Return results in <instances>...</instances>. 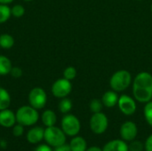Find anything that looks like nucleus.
I'll return each mask as SVG.
<instances>
[{"mask_svg":"<svg viewBox=\"0 0 152 151\" xmlns=\"http://www.w3.org/2000/svg\"><path fill=\"white\" fill-rule=\"evenodd\" d=\"M133 93L136 101L147 103L152 99V75L142 71L139 73L133 83Z\"/></svg>","mask_w":152,"mask_h":151,"instance_id":"1","label":"nucleus"},{"mask_svg":"<svg viewBox=\"0 0 152 151\" xmlns=\"http://www.w3.org/2000/svg\"><path fill=\"white\" fill-rule=\"evenodd\" d=\"M132 83V75L128 70L120 69L116 71L110 79V85L115 92L126 90Z\"/></svg>","mask_w":152,"mask_h":151,"instance_id":"2","label":"nucleus"},{"mask_svg":"<svg viewBox=\"0 0 152 151\" xmlns=\"http://www.w3.org/2000/svg\"><path fill=\"white\" fill-rule=\"evenodd\" d=\"M16 122L23 126L34 125L39 118L37 109L29 106H22L16 111Z\"/></svg>","mask_w":152,"mask_h":151,"instance_id":"3","label":"nucleus"},{"mask_svg":"<svg viewBox=\"0 0 152 151\" xmlns=\"http://www.w3.org/2000/svg\"><path fill=\"white\" fill-rule=\"evenodd\" d=\"M44 139L49 146L58 147L62 145L66 142V134L62 131L56 126H49L45 129Z\"/></svg>","mask_w":152,"mask_h":151,"instance_id":"4","label":"nucleus"},{"mask_svg":"<svg viewBox=\"0 0 152 151\" xmlns=\"http://www.w3.org/2000/svg\"><path fill=\"white\" fill-rule=\"evenodd\" d=\"M80 127V122L74 115L68 114L61 119V129L69 136H76L79 133Z\"/></svg>","mask_w":152,"mask_h":151,"instance_id":"5","label":"nucleus"},{"mask_svg":"<svg viewBox=\"0 0 152 151\" xmlns=\"http://www.w3.org/2000/svg\"><path fill=\"white\" fill-rule=\"evenodd\" d=\"M47 101V95L44 89L40 87L33 88L28 93V102L36 109H43Z\"/></svg>","mask_w":152,"mask_h":151,"instance_id":"6","label":"nucleus"},{"mask_svg":"<svg viewBox=\"0 0 152 151\" xmlns=\"http://www.w3.org/2000/svg\"><path fill=\"white\" fill-rule=\"evenodd\" d=\"M72 90L71 82L66 78L57 79L52 85V93L56 98H65L67 97Z\"/></svg>","mask_w":152,"mask_h":151,"instance_id":"7","label":"nucleus"},{"mask_svg":"<svg viewBox=\"0 0 152 151\" xmlns=\"http://www.w3.org/2000/svg\"><path fill=\"white\" fill-rule=\"evenodd\" d=\"M109 121L105 114L102 112L94 113L90 119V128L95 134L103 133L108 128Z\"/></svg>","mask_w":152,"mask_h":151,"instance_id":"8","label":"nucleus"},{"mask_svg":"<svg viewBox=\"0 0 152 151\" xmlns=\"http://www.w3.org/2000/svg\"><path fill=\"white\" fill-rule=\"evenodd\" d=\"M118 108L121 110V112L126 116L133 115L136 110V103L133 98H131L128 95H121L118 99Z\"/></svg>","mask_w":152,"mask_h":151,"instance_id":"9","label":"nucleus"},{"mask_svg":"<svg viewBox=\"0 0 152 151\" xmlns=\"http://www.w3.org/2000/svg\"><path fill=\"white\" fill-rule=\"evenodd\" d=\"M138 133V129L136 125L132 121H127L121 125L120 135L121 138L126 142L134 141Z\"/></svg>","mask_w":152,"mask_h":151,"instance_id":"10","label":"nucleus"},{"mask_svg":"<svg viewBox=\"0 0 152 151\" xmlns=\"http://www.w3.org/2000/svg\"><path fill=\"white\" fill-rule=\"evenodd\" d=\"M16 123V116L15 114L6 109L0 110V125L5 128H11Z\"/></svg>","mask_w":152,"mask_h":151,"instance_id":"11","label":"nucleus"},{"mask_svg":"<svg viewBox=\"0 0 152 151\" xmlns=\"http://www.w3.org/2000/svg\"><path fill=\"white\" fill-rule=\"evenodd\" d=\"M45 129L39 126L31 128L27 133V140L31 144H36L40 142L44 139Z\"/></svg>","mask_w":152,"mask_h":151,"instance_id":"12","label":"nucleus"},{"mask_svg":"<svg viewBox=\"0 0 152 151\" xmlns=\"http://www.w3.org/2000/svg\"><path fill=\"white\" fill-rule=\"evenodd\" d=\"M118 95L117 93V92L115 91H107L102 98V101L103 103V106L107 107V108H113L115 107L118 102Z\"/></svg>","mask_w":152,"mask_h":151,"instance_id":"13","label":"nucleus"},{"mask_svg":"<svg viewBox=\"0 0 152 151\" xmlns=\"http://www.w3.org/2000/svg\"><path fill=\"white\" fill-rule=\"evenodd\" d=\"M102 151H129L128 145L122 140H114L109 142L104 147Z\"/></svg>","mask_w":152,"mask_h":151,"instance_id":"14","label":"nucleus"},{"mask_svg":"<svg viewBox=\"0 0 152 151\" xmlns=\"http://www.w3.org/2000/svg\"><path fill=\"white\" fill-rule=\"evenodd\" d=\"M56 121H57V117L54 111L51 109H47L44 111V113L42 114V122L46 127L53 126L56 124Z\"/></svg>","mask_w":152,"mask_h":151,"instance_id":"15","label":"nucleus"},{"mask_svg":"<svg viewBox=\"0 0 152 151\" xmlns=\"http://www.w3.org/2000/svg\"><path fill=\"white\" fill-rule=\"evenodd\" d=\"M71 151H86V142L83 137L77 136L71 140L70 143Z\"/></svg>","mask_w":152,"mask_h":151,"instance_id":"16","label":"nucleus"},{"mask_svg":"<svg viewBox=\"0 0 152 151\" xmlns=\"http://www.w3.org/2000/svg\"><path fill=\"white\" fill-rule=\"evenodd\" d=\"M12 68V61L4 55H0V76H5L10 74Z\"/></svg>","mask_w":152,"mask_h":151,"instance_id":"17","label":"nucleus"},{"mask_svg":"<svg viewBox=\"0 0 152 151\" xmlns=\"http://www.w3.org/2000/svg\"><path fill=\"white\" fill-rule=\"evenodd\" d=\"M11 104V96L7 90L0 87V110L6 109Z\"/></svg>","mask_w":152,"mask_h":151,"instance_id":"18","label":"nucleus"},{"mask_svg":"<svg viewBox=\"0 0 152 151\" xmlns=\"http://www.w3.org/2000/svg\"><path fill=\"white\" fill-rule=\"evenodd\" d=\"M14 44L13 37L9 34L0 35V47L3 49H10Z\"/></svg>","mask_w":152,"mask_h":151,"instance_id":"19","label":"nucleus"},{"mask_svg":"<svg viewBox=\"0 0 152 151\" xmlns=\"http://www.w3.org/2000/svg\"><path fill=\"white\" fill-rule=\"evenodd\" d=\"M11 8L7 4H0V24L4 23L11 17Z\"/></svg>","mask_w":152,"mask_h":151,"instance_id":"20","label":"nucleus"},{"mask_svg":"<svg viewBox=\"0 0 152 151\" xmlns=\"http://www.w3.org/2000/svg\"><path fill=\"white\" fill-rule=\"evenodd\" d=\"M72 109V102L68 98H62V100L59 103V109L61 113L67 114L69 113Z\"/></svg>","mask_w":152,"mask_h":151,"instance_id":"21","label":"nucleus"},{"mask_svg":"<svg viewBox=\"0 0 152 151\" xmlns=\"http://www.w3.org/2000/svg\"><path fill=\"white\" fill-rule=\"evenodd\" d=\"M102 106H103V103L102 100H99V99H94L90 102V109L93 113L101 112L102 109Z\"/></svg>","mask_w":152,"mask_h":151,"instance_id":"22","label":"nucleus"},{"mask_svg":"<svg viewBox=\"0 0 152 151\" xmlns=\"http://www.w3.org/2000/svg\"><path fill=\"white\" fill-rule=\"evenodd\" d=\"M77 77V69L72 67V66H69L68 68H66L63 71V77L71 81L73 80L75 77Z\"/></svg>","mask_w":152,"mask_h":151,"instance_id":"23","label":"nucleus"},{"mask_svg":"<svg viewBox=\"0 0 152 151\" xmlns=\"http://www.w3.org/2000/svg\"><path fill=\"white\" fill-rule=\"evenodd\" d=\"M11 12L12 15L15 18H20L24 15L25 13V9L21 4H15L13 7L11 8Z\"/></svg>","mask_w":152,"mask_h":151,"instance_id":"24","label":"nucleus"},{"mask_svg":"<svg viewBox=\"0 0 152 151\" xmlns=\"http://www.w3.org/2000/svg\"><path fill=\"white\" fill-rule=\"evenodd\" d=\"M144 117L148 122V124L152 127V101L147 102L144 108Z\"/></svg>","mask_w":152,"mask_h":151,"instance_id":"25","label":"nucleus"},{"mask_svg":"<svg viewBox=\"0 0 152 151\" xmlns=\"http://www.w3.org/2000/svg\"><path fill=\"white\" fill-rule=\"evenodd\" d=\"M143 144L140 141H132L128 146L129 151H142L143 150Z\"/></svg>","mask_w":152,"mask_h":151,"instance_id":"26","label":"nucleus"},{"mask_svg":"<svg viewBox=\"0 0 152 151\" xmlns=\"http://www.w3.org/2000/svg\"><path fill=\"white\" fill-rule=\"evenodd\" d=\"M24 133V126L20 124H18L12 126V134L16 137H20Z\"/></svg>","mask_w":152,"mask_h":151,"instance_id":"27","label":"nucleus"},{"mask_svg":"<svg viewBox=\"0 0 152 151\" xmlns=\"http://www.w3.org/2000/svg\"><path fill=\"white\" fill-rule=\"evenodd\" d=\"M10 75L14 78H19L22 76V70L19 67H12L10 71Z\"/></svg>","mask_w":152,"mask_h":151,"instance_id":"28","label":"nucleus"},{"mask_svg":"<svg viewBox=\"0 0 152 151\" xmlns=\"http://www.w3.org/2000/svg\"><path fill=\"white\" fill-rule=\"evenodd\" d=\"M53 151H71V150H70L69 144L64 143V144H62V145H60V146H58V147H55V149H54V150Z\"/></svg>","mask_w":152,"mask_h":151,"instance_id":"29","label":"nucleus"},{"mask_svg":"<svg viewBox=\"0 0 152 151\" xmlns=\"http://www.w3.org/2000/svg\"><path fill=\"white\" fill-rule=\"evenodd\" d=\"M35 151H53V150L51 149V147L49 145L46 144H41L39 146H37L36 148Z\"/></svg>","mask_w":152,"mask_h":151,"instance_id":"30","label":"nucleus"},{"mask_svg":"<svg viewBox=\"0 0 152 151\" xmlns=\"http://www.w3.org/2000/svg\"><path fill=\"white\" fill-rule=\"evenodd\" d=\"M145 150L146 151H152V134L149 136L145 143Z\"/></svg>","mask_w":152,"mask_h":151,"instance_id":"31","label":"nucleus"},{"mask_svg":"<svg viewBox=\"0 0 152 151\" xmlns=\"http://www.w3.org/2000/svg\"><path fill=\"white\" fill-rule=\"evenodd\" d=\"M0 147L3 148V149H5L7 147V142L4 140H1L0 141Z\"/></svg>","mask_w":152,"mask_h":151,"instance_id":"32","label":"nucleus"},{"mask_svg":"<svg viewBox=\"0 0 152 151\" xmlns=\"http://www.w3.org/2000/svg\"><path fill=\"white\" fill-rule=\"evenodd\" d=\"M86 151H102V150H101L98 147H91V148H89L88 150H86Z\"/></svg>","mask_w":152,"mask_h":151,"instance_id":"33","label":"nucleus"},{"mask_svg":"<svg viewBox=\"0 0 152 151\" xmlns=\"http://www.w3.org/2000/svg\"><path fill=\"white\" fill-rule=\"evenodd\" d=\"M13 0H0V4H8L10 3H12Z\"/></svg>","mask_w":152,"mask_h":151,"instance_id":"34","label":"nucleus"},{"mask_svg":"<svg viewBox=\"0 0 152 151\" xmlns=\"http://www.w3.org/2000/svg\"><path fill=\"white\" fill-rule=\"evenodd\" d=\"M23 1H27V2H30V1H32V0H23Z\"/></svg>","mask_w":152,"mask_h":151,"instance_id":"35","label":"nucleus"},{"mask_svg":"<svg viewBox=\"0 0 152 151\" xmlns=\"http://www.w3.org/2000/svg\"><path fill=\"white\" fill-rule=\"evenodd\" d=\"M151 12H152V4H151Z\"/></svg>","mask_w":152,"mask_h":151,"instance_id":"36","label":"nucleus"},{"mask_svg":"<svg viewBox=\"0 0 152 151\" xmlns=\"http://www.w3.org/2000/svg\"><path fill=\"white\" fill-rule=\"evenodd\" d=\"M138 1H142V0H138Z\"/></svg>","mask_w":152,"mask_h":151,"instance_id":"37","label":"nucleus"}]
</instances>
